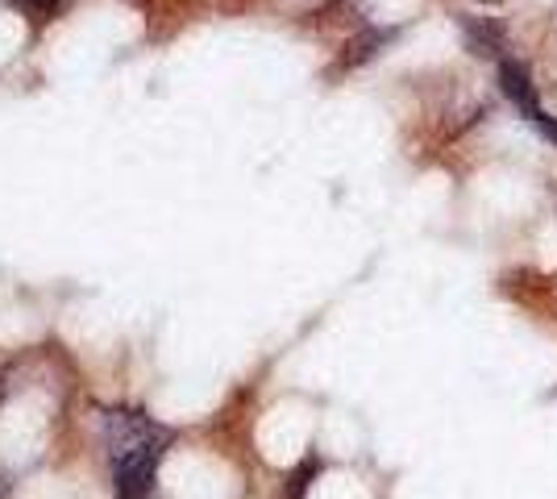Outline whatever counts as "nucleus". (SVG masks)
<instances>
[{
    "label": "nucleus",
    "mask_w": 557,
    "mask_h": 499,
    "mask_svg": "<svg viewBox=\"0 0 557 499\" xmlns=\"http://www.w3.org/2000/svg\"><path fill=\"white\" fill-rule=\"evenodd\" d=\"M458 25H462V38L470 54H479V59H504V50H508V29L495 22V17L458 13Z\"/></svg>",
    "instance_id": "1"
},
{
    "label": "nucleus",
    "mask_w": 557,
    "mask_h": 499,
    "mask_svg": "<svg viewBox=\"0 0 557 499\" xmlns=\"http://www.w3.org/2000/svg\"><path fill=\"white\" fill-rule=\"evenodd\" d=\"M499 88H504V96H508L524 117H533L536 109H541L536 88H533V75H529V67H524L520 59H508V54L499 59Z\"/></svg>",
    "instance_id": "2"
},
{
    "label": "nucleus",
    "mask_w": 557,
    "mask_h": 499,
    "mask_svg": "<svg viewBox=\"0 0 557 499\" xmlns=\"http://www.w3.org/2000/svg\"><path fill=\"white\" fill-rule=\"evenodd\" d=\"M387 38H392V29H367L358 42H349L346 63H349V67H358V63L374 59V54H379V47H387Z\"/></svg>",
    "instance_id": "3"
},
{
    "label": "nucleus",
    "mask_w": 557,
    "mask_h": 499,
    "mask_svg": "<svg viewBox=\"0 0 557 499\" xmlns=\"http://www.w3.org/2000/svg\"><path fill=\"white\" fill-rule=\"evenodd\" d=\"M17 4H22L34 22H50L54 13H63V4H67V0H17Z\"/></svg>",
    "instance_id": "4"
},
{
    "label": "nucleus",
    "mask_w": 557,
    "mask_h": 499,
    "mask_svg": "<svg viewBox=\"0 0 557 499\" xmlns=\"http://www.w3.org/2000/svg\"><path fill=\"white\" fill-rule=\"evenodd\" d=\"M536 125V134H541V138H545V142H557V121L549 117V113H545V109H536L533 117H529Z\"/></svg>",
    "instance_id": "5"
}]
</instances>
